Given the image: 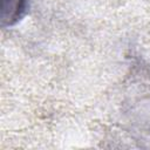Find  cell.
<instances>
[{
	"instance_id": "1",
	"label": "cell",
	"mask_w": 150,
	"mask_h": 150,
	"mask_svg": "<svg viewBox=\"0 0 150 150\" xmlns=\"http://www.w3.org/2000/svg\"><path fill=\"white\" fill-rule=\"evenodd\" d=\"M26 0H1V25L13 26L23 15Z\"/></svg>"
}]
</instances>
